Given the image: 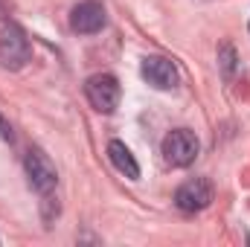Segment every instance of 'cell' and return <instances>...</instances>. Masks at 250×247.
<instances>
[{
    "label": "cell",
    "mask_w": 250,
    "mask_h": 247,
    "mask_svg": "<svg viewBox=\"0 0 250 247\" xmlns=\"http://www.w3.org/2000/svg\"><path fill=\"white\" fill-rule=\"evenodd\" d=\"M160 151H163V160H166L169 166L184 169V166H192V163H195V157H198V151H201V143H198L195 131H189V128H175V131H169V134L163 137Z\"/></svg>",
    "instance_id": "obj_1"
},
{
    "label": "cell",
    "mask_w": 250,
    "mask_h": 247,
    "mask_svg": "<svg viewBox=\"0 0 250 247\" xmlns=\"http://www.w3.org/2000/svg\"><path fill=\"white\" fill-rule=\"evenodd\" d=\"M84 96L99 114H114L120 105V82L111 73H93L84 82Z\"/></svg>",
    "instance_id": "obj_2"
},
{
    "label": "cell",
    "mask_w": 250,
    "mask_h": 247,
    "mask_svg": "<svg viewBox=\"0 0 250 247\" xmlns=\"http://www.w3.org/2000/svg\"><path fill=\"white\" fill-rule=\"evenodd\" d=\"M29 62V38L18 23H6L0 32V67L21 70Z\"/></svg>",
    "instance_id": "obj_3"
},
{
    "label": "cell",
    "mask_w": 250,
    "mask_h": 247,
    "mask_svg": "<svg viewBox=\"0 0 250 247\" xmlns=\"http://www.w3.org/2000/svg\"><path fill=\"white\" fill-rule=\"evenodd\" d=\"M23 169H26L29 186H32L38 195H50V192L56 189V184H59V172H56V166L50 163V157H47L41 148H32V151H26Z\"/></svg>",
    "instance_id": "obj_4"
},
{
    "label": "cell",
    "mask_w": 250,
    "mask_h": 247,
    "mask_svg": "<svg viewBox=\"0 0 250 247\" xmlns=\"http://www.w3.org/2000/svg\"><path fill=\"white\" fill-rule=\"evenodd\" d=\"M212 204V184L207 178H192L178 186L175 192V206L181 212H201Z\"/></svg>",
    "instance_id": "obj_5"
},
{
    "label": "cell",
    "mask_w": 250,
    "mask_h": 247,
    "mask_svg": "<svg viewBox=\"0 0 250 247\" xmlns=\"http://www.w3.org/2000/svg\"><path fill=\"white\" fill-rule=\"evenodd\" d=\"M105 6L99 0H82L70 9V29L79 35H93L105 26Z\"/></svg>",
    "instance_id": "obj_6"
},
{
    "label": "cell",
    "mask_w": 250,
    "mask_h": 247,
    "mask_svg": "<svg viewBox=\"0 0 250 247\" xmlns=\"http://www.w3.org/2000/svg\"><path fill=\"white\" fill-rule=\"evenodd\" d=\"M140 73H143V79H146L151 87H157V90H172V87H178V82H181L178 67L169 62V59H163V56H146L143 64H140Z\"/></svg>",
    "instance_id": "obj_7"
},
{
    "label": "cell",
    "mask_w": 250,
    "mask_h": 247,
    "mask_svg": "<svg viewBox=\"0 0 250 247\" xmlns=\"http://www.w3.org/2000/svg\"><path fill=\"white\" fill-rule=\"evenodd\" d=\"M108 157H111L114 169L123 172L128 181H137V178H140V163L134 160L131 148L125 145L123 140H111V143H108Z\"/></svg>",
    "instance_id": "obj_8"
},
{
    "label": "cell",
    "mask_w": 250,
    "mask_h": 247,
    "mask_svg": "<svg viewBox=\"0 0 250 247\" xmlns=\"http://www.w3.org/2000/svg\"><path fill=\"white\" fill-rule=\"evenodd\" d=\"M236 62H239V59H236V50H233L230 44H221V47H218V64H221V73H224L227 82L236 76V67H239Z\"/></svg>",
    "instance_id": "obj_9"
},
{
    "label": "cell",
    "mask_w": 250,
    "mask_h": 247,
    "mask_svg": "<svg viewBox=\"0 0 250 247\" xmlns=\"http://www.w3.org/2000/svg\"><path fill=\"white\" fill-rule=\"evenodd\" d=\"M0 140H3V143H12V140H15V134H12V125L6 123L3 117H0Z\"/></svg>",
    "instance_id": "obj_10"
},
{
    "label": "cell",
    "mask_w": 250,
    "mask_h": 247,
    "mask_svg": "<svg viewBox=\"0 0 250 247\" xmlns=\"http://www.w3.org/2000/svg\"><path fill=\"white\" fill-rule=\"evenodd\" d=\"M248 29H250V26H248Z\"/></svg>",
    "instance_id": "obj_11"
}]
</instances>
